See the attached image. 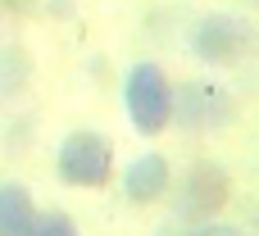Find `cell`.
<instances>
[{"label": "cell", "mask_w": 259, "mask_h": 236, "mask_svg": "<svg viewBox=\"0 0 259 236\" xmlns=\"http://www.w3.org/2000/svg\"><path fill=\"white\" fill-rule=\"evenodd\" d=\"M173 82L168 73L155 64V59H141L127 68L123 77V105H127V118L141 136H159L168 123H173Z\"/></svg>", "instance_id": "6da1fadb"}, {"label": "cell", "mask_w": 259, "mask_h": 236, "mask_svg": "<svg viewBox=\"0 0 259 236\" xmlns=\"http://www.w3.org/2000/svg\"><path fill=\"white\" fill-rule=\"evenodd\" d=\"M255 45V27L237 14H205L191 27V55H200L205 64H237L246 59Z\"/></svg>", "instance_id": "3957f363"}, {"label": "cell", "mask_w": 259, "mask_h": 236, "mask_svg": "<svg viewBox=\"0 0 259 236\" xmlns=\"http://www.w3.org/2000/svg\"><path fill=\"white\" fill-rule=\"evenodd\" d=\"M36 232V205L23 182L0 186V236H32Z\"/></svg>", "instance_id": "52a82bcc"}, {"label": "cell", "mask_w": 259, "mask_h": 236, "mask_svg": "<svg viewBox=\"0 0 259 236\" xmlns=\"http://www.w3.org/2000/svg\"><path fill=\"white\" fill-rule=\"evenodd\" d=\"M32 236H77V223L64 209H50V214H36V232Z\"/></svg>", "instance_id": "ba28073f"}, {"label": "cell", "mask_w": 259, "mask_h": 236, "mask_svg": "<svg viewBox=\"0 0 259 236\" xmlns=\"http://www.w3.org/2000/svg\"><path fill=\"white\" fill-rule=\"evenodd\" d=\"M228 196H232L228 173H223L219 164L200 159V164H191V173H187V182H182V200H178V209H182V218L205 223V218H214V214L228 205Z\"/></svg>", "instance_id": "277c9868"}, {"label": "cell", "mask_w": 259, "mask_h": 236, "mask_svg": "<svg viewBox=\"0 0 259 236\" xmlns=\"http://www.w3.org/2000/svg\"><path fill=\"white\" fill-rule=\"evenodd\" d=\"M168 159L164 155H155V150H146V155H137L132 164H127V173H123V196L132 200V205H155L164 191H168Z\"/></svg>", "instance_id": "8992f818"}, {"label": "cell", "mask_w": 259, "mask_h": 236, "mask_svg": "<svg viewBox=\"0 0 259 236\" xmlns=\"http://www.w3.org/2000/svg\"><path fill=\"white\" fill-rule=\"evenodd\" d=\"M55 173H59L64 186H82V191L105 186L109 173H114V146H109V136H100L91 127L68 132L64 146H59V155H55Z\"/></svg>", "instance_id": "7a4b0ae2"}, {"label": "cell", "mask_w": 259, "mask_h": 236, "mask_svg": "<svg viewBox=\"0 0 259 236\" xmlns=\"http://www.w3.org/2000/svg\"><path fill=\"white\" fill-rule=\"evenodd\" d=\"M191 236H246V232H237V227H219V223H200Z\"/></svg>", "instance_id": "9c48e42d"}, {"label": "cell", "mask_w": 259, "mask_h": 236, "mask_svg": "<svg viewBox=\"0 0 259 236\" xmlns=\"http://www.w3.org/2000/svg\"><path fill=\"white\" fill-rule=\"evenodd\" d=\"M228 114H232V100L209 82H191L182 86V100H173V118H182L187 127H219L228 123Z\"/></svg>", "instance_id": "5b68a950"}]
</instances>
